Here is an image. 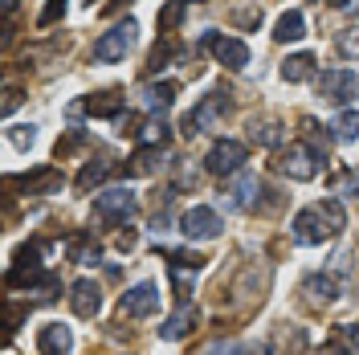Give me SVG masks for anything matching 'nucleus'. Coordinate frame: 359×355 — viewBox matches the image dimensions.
I'll return each mask as SVG.
<instances>
[{
    "mask_svg": "<svg viewBox=\"0 0 359 355\" xmlns=\"http://www.w3.org/2000/svg\"><path fill=\"white\" fill-rule=\"evenodd\" d=\"M343 229H347V213H343V204L335 196H327L323 204H311V208H302L294 217V237L302 245H323L339 237Z\"/></svg>",
    "mask_w": 359,
    "mask_h": 355,
    "instance_id": "1",
    "label": "nucleus"
},
{
    "mask_svg": "<svg viewBox=\"0 0 359 355\" xmlns=\"http://www.w3.org/2000/svg\"><path fill=\"white\" fill-rule=\"evenodd\" d=\"M135 213H139V200L131 188H107L94 196V217L102 225H127Z\"/></svg>",
    "mask_w": 359,
    "mask_h": 355,
    "instance_id": "2",
    "label": "nucleus"
},
{
    "mask_svg": "<svg viewBox=\"0 0 359 355\" xmlns=\"http://www.w3.org/2000/svg\"><path fill=\"white\" fill-rule=\"evenodd\" d=\"M323 163H327V159L318 156L311 143H290V147L278 156V172L290 176V180H314Z\"/></svg>",
    "mask_w": 359,
    "mask_h": 355,
    "instance_id": "3",
    "label": "nucleus"
},
{
    "mask_svg": "<svg viewBox=\"0 0 359 355\" xmlns=\"http://www.w3.org/2000/svg\"><path fill=\"white\" fill-rule=\"evenodd\" d=\"M135 37H139V25L127 17L123 25H114L111 33H102V37L94 41V62H123L135 49Z\"/></svg>",
    "mask_w": 359,
    "mask_h": 355,
    "instance_id": "4",
    "label": "nucleus"
},
{
    "mask_svg": "<svg viewBox=\"0 0 359 355\" xmlns=\"http://www.w3.org/2000/svg\"><path fill=\"white\" fill-rule=\"evenodd\" d=\"M229 107H233V102H229V94H221V90H217V94H208V98H204V102H201V107H196L192 114H184L180 131L188 135V139H192V135L212 131V127L221 123L224 114H229Z\"/></svg>",
    "mask_w": 359,
    "mask_h": 355,
    "instance_id": "5",
    "label": "nucleus"
},
{
    "mask_svg": "<svg viewBox=\"0 0 359 355\" xmlns=\"http://www.w3.org/2000/svg\"><path fill=\"white\" fill-rule=\"evenodd\" d=\"M221 229H224L221 213L208 208V204H196V208H188V213L180 217V233H184L188 241H212Z\"/></svg>",
    "mask_w": 359,
    "mask_h": 355,
    "instance_id": "6",
    "label": "nucleus"
},
{
    "mask_svg": "<svg viewBox=\"0 0 359 355\" xmlns=\"http://www.w3.org/2000/svg\"><path fill=\"white\" fill-rule=\"evenodd\" d=\"M241 163H245V143L241 139H217L204 156V168L212 176H233V172H241Z\"/></svg>",
    "mask_w": 359,
    "mask_h": 355,
    "instance_id": "7",
    "label": "nucleus"
},
{
    "mask_svg": "<svg viewBox=\"0 0 359 355\" xmlns=\"http://www.w3.org/2000/svg\"><path fill=\"white\" fill-rule=\"evenodd\" d=\"M359 90V78L351 69H327L323 78H318V94L327 98V102H335V107H347L351 98H355Z\"/></svg>",
    "mask_w": 359,
    "mask_h": 355,
    "instance_id": "8",
    "label": "nucleus"
},
{
    "mask_svg": "<svg viewBox=\"0 0 359 355\" xmlns=\"http://www.w3.org/2000/svg\"><path fill=\"white\" fill-rule=\"evenodd\" d=\"M204 45L212 49V58L221 62L224 69H245L249 66V45L241 37H224V33H208Z\"/></svg>",
    "mask_w": 359,
    "mask_h": 355,
    "instance_id": "9",
    "label": "nucleus"
},
{
    "mask_svg": "<svg viewBox=\"0 0 359 355\" xmlns=\"http://www.w3.org/2000/svg\"><path fill=\"white\" fill-rule=\"evenodd\" d=\"M118 311H123V319H147V314H156L159 311V286H151V282L131 286L118 298Z\"/></svg>",
    "mask_w": 359,
    "mask_h": 355,
    "instance_id": "10",
    "label": "nucleus"
},
{
    "mask_svg": "<svg viewBox=\"0 0 359 355\" xmlns=\"http://www.w3.org/2000/svg\"><path fill=\"white\" fill-rule=\"evenodd\" d=\"M69 307L78 319H94V314L102 311V290L94 278H78L74 286H69Z\"/></svg>",
    "mask_w": 359,
    "mask_h": 355,
    "instance_id": "11",
    "label": "nucleus"
},
{
    "mask_svg": "<svg viewBox=\"0 0 359 355\" xmlns=\"http://www.w3.org/2000/svg\"><path fill=\"white\" fill-rule=\"evenodd\" d=\"M82 111L98 114V119H118V114H123V98H118L114 90H102V94H90L86 102H74V107H69L74 119H78Z\"/></svg>",
    "mask_w": 359,
    "mask_h": 355,
    "instance_id": "12",
    "label": "nucleus"
},
{
    "mask_svg": "<svg viewBox=\"0 0 359 355\" xmlns=\"http://www.w3.org/2000/svg\"><path fill=\"white\" fill-rule=\"evenodd\" d=\"M37 351L41 355H69L74 351V335H69V327H62V323H45L41 331H37Z\"/></svg>",
    "mask_w": 359,
    "mask_h": 355,
    "instance_id": "13",
    "label": "nucleus"
},
{
    "mask_svg": "<svg viewBox=\"0 0 359 355\" xmlns=\"http://www.w3.org/2000/svg\"><path fill=\"white\" fill-rule=\"evenodd\" d=\"M196 319H201V311H196L192 302H180V311L163 319V327H159V339H168V343L184 339V335H188L192 327H196Z\"/></svg>",
    "mask_w": 359,
    "mask_h": 355,
    "instance_id": "14",
    "label": "nucleus"
},
{
    "mask_svg": "<svg viewBox=\"0 0 359 355\" xmlns=\"http://www.w3.org/2000/svg\"><path fill=\"white\" fill-rule=\"evenodd\" d=\"M8 184H25L29 196H49V192L62 188V172H57V168H41V172H33V176H25V180L13 176Z\"/></svg>",
    "mask_w": 359,
    "mask_h": 355,
    "instance_id": "15",
    "label": "nucleus"
},
{
    "mask_svg": "<svg viewBox=\"0 0 359 355\" xmlns=\"http://www.w3.org/2000/svg\"><path fill=\"white\" fill-rule=\"evenodd\" d=\"M249 139H253L257 147H282L286 127H282L278 119H253V123H249Z\"/></svg>",
    "mask_w": 359,
    "mask_h": 355,
    "instance_id": "16",
    "label": "nucleus"
},
{
    "mask_svg": "<svg viewBox=\"0 0 359 355\" xmlns=\"http://www.w3.org/2000/svg\"><path fill=\"white\" fill-rule=\"evenodd\" d=\"M302 294H311L314 302H335L339 294H343V286H339L331 274H311V278L302 282Z\"/></svg>",
    "mask_w": 359,
    "mask_h": 355,
    "instance_id": "17",
    "label": "nucleus"
},
{
    "mask_svg": "<svg viewBox=\"0 0 359 355\" xmlns=\"http://www.w3.org/2000/svg\"><path fill=\"white\" fill-rule=\"evenodd\" d=\"M66 253H69V262H78V266H98V257H102V249H98V241L90 233H78L66 245Z\"/></svg>",
    "mask_w": 359,
    "mask_h": 355,
    "instance_id": "18",
    "label": "nucleus"
},
{
    "mask_svg": "<svg viewBox=\"0 0 359 355\" xmlns=\"http://www.w3.org/2000/svg\"><path fill=\"white\" fill-rule=\"evenodd\" d=\"M273 37H278V41H302V37H306V17H302L298 8L282 13L278 25H273Z\"/></svg>",
    "mask_w": 359,
    "mask_h": 355,
    "instance_id": "19",
    "label": "nucleus"
},
{
    "mask_svg": "<svg viewBox=\"0 0 359 355\" xmlns=\"http://www.w3.org/2000/svg\"><path fill=\"white\" fill-rule=\"evenodd\" d=\"M159 159H163V152H159V143H143L139 152L131 156V163H127V172L131 176H151L159 168Z\"/></svg>",
    "mask_w": 359,
    "mask_h": 355,
    "instance_id": "20",
    "label": "nucleus"
},
{
    "mask_svg": "<svg viewBox=\"0 0 359 355\" xmlns=\"http://www.w3.org/2000/svg\"><path fill=\"white\" fill-rule=\"evenodd\" d=\"M176 102V82H159V86H147L143 90V107L151 114H159V111H168Z\"/></svg>",
    "mask_w": 359,
    "mask_h": 355,
    "instance_id": "21",
    "label": "nucleus"
},
{
    "mask_svg": "<svg viewBox=\"0 0 359 355\" xmlns=\"http://www.w3.org/2000/svg\"><path fill=\"white\" fill-rule=\"evenodd\" d=\"M107 176H111V159H90L86 168L78 172V180H74V188H78V192H90L94 184H102Z\"/></svg>",
    "mask_w": 359,
    "mask_h": 355,
    "instance_id": "22",
    "label": "nucleus"
},
{
    "mask_svg": "<svg viewBox=\"0 0 359 355\" xmlns=\"http://www.w3.org/2000/svg\"><path fill=\"white\" fill-rule=\"evenodd\" d=\"M311 74H314V53H294V58L282 62V78L286 82H306Z\"/></svg>",
    "mask_w": 359,
    "mask_h": 355,
    "instance_id": "23",
    "label": "nucleus"
},
{
    "mask_svg": "<svg viewBox=\"0 0 359 355\" xmlns=\"http://www.w3.org/2000/svg\"><path fill=\"white\" fill-rule=\"evenodd\" d=\"M327 131L335 135V139H343V143H351V139H359V111H343V114H335Z\"/></svg>",
    "mask_w": 359,
    "mask_h": 355,
    "instance_id": "24",
    "label": "nucleus"
},
{
    "mask_svg": "<svg viewBox=\"0 0 359 355\" xmlns=\"http://www.w3.org/2000/svg\"><path fill=\"white\" fill-rule=\"evenodd\" d=\"M257 192H262V180L257 176H241L233 184V200L237 208H257Z\"/></svg>",
    "mask_w": 359,
    "mask_h": 355,
    "instance_id": "25",
    "label": "nucleus"
},
{
    "mask_svg": "<svg viewBox=\"0 0 359 355\" xmlns=\"http://www.w3.org/2000/svg\"><path fill=\"white\" fill-rule=\"evenodd\" d=\"M184 4H188V0H168V4L159 8V33H172V29L184 21Z\"/></svg>",
    "mask_w": 359,
    "mask_h": 355,
    "instance_id": "26",
    "label": "nucleus"
},
{
    "mask_svg": "<svg viewBox=\"0 0 359 355\" xmlns=\"http://www.w3.org/2000/svg\"><path fill=\"white\" fill-rule=\"evenodd\" d=\"M335 53L339 58H347V62L359 58V29H343V33H339L335 37Z\"/></svg>",
    "mask_w": 359,
    "mask_h": 355,
    "instance_id": "27",
    "label": "nucleus"
},
{
    "mask_svg": "<svg viewBox=\"0 0 359 355\" xmlns=\"http://www.w3.org/2000/svg\"><path fill=\"white\" fill-rule=\"evenodd\" d=\"M233 25H237V29H257V25H262V4L253 0L249 8H237V13H233Z\"/></svg>",
    "mask_w": 359,
    "mask_h": 355,
    "instance_id": "28",
    "label": "nucleus"
},
{
    "mask_svg": "<svg viewBox=\"0 0 359 355\" xmlns=\"http://www.w3.org/2000/svg\"><path fill=\"white\" fill-rule=\"evenodd\" d=\"M163 253L172 257V266H176V269H201L204 266L201 253H188V249H163Z\"/></svg>",
    "mask_w": 359,
    "mask_h": 355,
    "instance_id": "29",
    "label": "nucleus"
},
{
    "mask_svg": "<svg viewBox=\"0 0 359 355\" xmlns=\"http://www.w3.org/2000/svg\"><path fill=\"white\" fill-rule=\"evenodd\" d=\"M62 17H66V0H49V4L41 8V17H37V25H41V29H49L53 21H62Z\"/></svg>",
    "mask_w": 359,
    "mask_h": 355,
    "instance_id": "30",
    "label": "nucleus"
},
{
    "mask_svg": "<svg viewBox=\"0 0 359 355\" xmlns=\"http://www.w3.org/2000/svg\"><path fill=\"white\" fill-rule=\"evenodd\" d=\"M335 192H351V196H359V172L355 168H347V172H339L335 176Z\"/></svg>",
    "mask_w": 359,
    "mask_h": 355,
    "instance_id": "31",
    "label": "nucleus"
},
{
    "mask_svg": "<svg viewBox=\"0 0 359 355\" xmlns=\"http://www.w3.org/2000/svg\"><path fill=\"white\" fill-rule=\"evenodd\" d=\"M33 139H37V127H13V135H8V143L13 147H33Z\"/></svg>",
    "mask_w": 359,
    "mask_h": 355,
    "instance_id": "32",
    "label": "nucleus"
},
{
    "mask_svg": "<svg viewBox=\"0 0 359 355\" xmlns=\"http://www.w3.org/2000/svg\"><path fill=\"white\" fill-rule=\"evenodd\" d=\"M163 139H168V123H163V119H151V123H147V127H143V143H163Z\"/></svg>",
    "mask_w": 359,
    "mask_h": 355,
    "instance_id": "33",
    "label": "nucleus"
},
{
    "mask_svg": "<svg viewBox=\"0 0 359 355\" xmlns=\"http://www.w3.org/2000/svg\"><path fill=\"white\" fill-rule=\"evenodd\" d=\"M339 339L347 343V351L359 355V327H339Z\"/></svg>",
    "mask_w": 359,
    "mask_h": 355,
    "instance_id": "34",
    "label": "nucleus"
},
{
    "mask_svg": "<svg viewBox=\"0 0 359 355\" xmlns=\"http://www.w3.org/2000/svg\"><path fill=\"white\" fill-rule=\"evenodd\" d=\"M17 107H21V90L8 86V90H4V114H13Z\"/></svg>",
    "mask_w": 359,
    "mask_h": 355,
    "instance_id": "35",
    "label": "nucleus"
},
{
    "mask_svg": "<svg viewBox=\"0 0 359 355\" xmlns=\"http://www.w3.org/2000/svg\"><path fill=\"white\" fill-rule=\"evenodd\" d=\"M4 8H17V0H4Z\"/></svg>",
    "mask_w": 359,
    "mask_h": 355,
    "instance_id": "36",
    "label": "nucleus"
}]
</instances>
